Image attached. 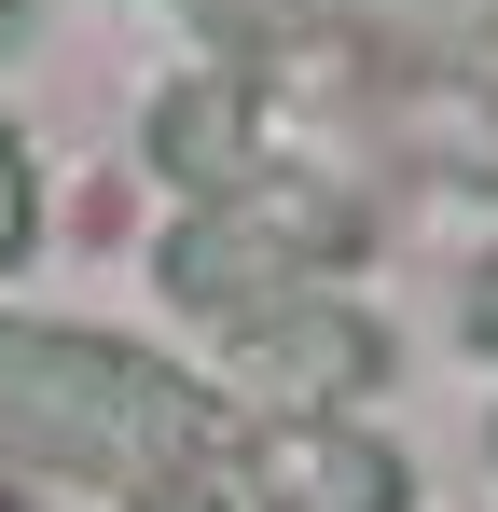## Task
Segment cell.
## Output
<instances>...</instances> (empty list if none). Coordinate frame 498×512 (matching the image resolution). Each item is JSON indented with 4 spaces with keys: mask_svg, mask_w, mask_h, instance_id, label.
I'll list each match as a JSON object with an SVG mask.
<instances>
[{
    "mask_svg": "<svg viewBox=\"0 0 498 512\" xmlns=\"http://www.w3.org/2000/svg\"><path fill=\"white\" fill-rule=\"evenodd\" d=\"M0 443L111 471L139 499H180L194 457H208V402L180 374H153V360L97 346V333H0Z\"/></svg>",
    "mask_w": 498,
    "mask_h": 512,
    "instance_id": "obj_1",
    "label": "cell"
},
{
    "mask_svg": "<svg viewBox=\"0 0 498 512\" xmlns=\"http://www.w3.org/2000/svg\"><path fill=\"white\" fill-rule=\"evenodd\" d=\"M249 485L277 512H402V457L388 443H360V429H277L263 457H249Z\"/></svg>",
    "mask_w": 498,
    "mask_h": 512,
    "instance_id": "obj_2",
    "label": "cell"
},
{
    "mask_svg": "<svg viewBox=\"0 0 498 512\" xmlns=\"http://www.w3.org/2000/svg\"><path fill=\"white\" fill-rule=\"evenodd\" d=\"M249 374L291 388V402H346V388L388 374V333L346 319V305H277V319H249Z\"/></svg>",
    "mask_w": 498,
    "mask_h": 512,
    "instance_id": "obj_3",
    "label": "cell"
},
{
    "mask_svg": "<svg viewBox=\"0 0 498 512\" xmlns=\"http://www.w3.org/2000/svg\"><path fill=\"white\" fill-rule=\"evenodd\" d=\"M28 250V167H14V139H0V263Z\"/></svg>",
    "mask_w": 498,
    "mask_h": 512,
    "instance_id": "obj_4",
    "label": "cell"
}]
</instances>
